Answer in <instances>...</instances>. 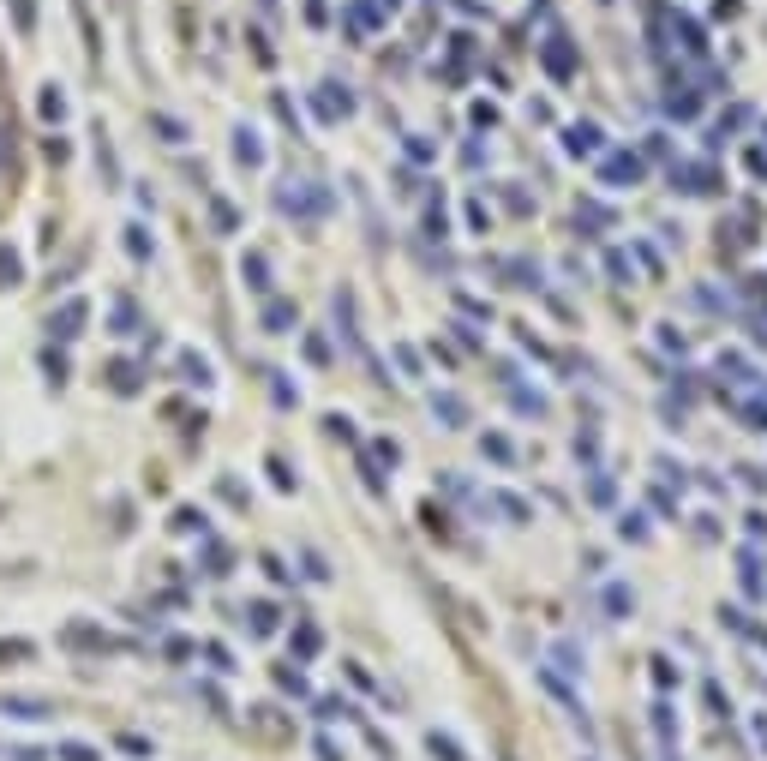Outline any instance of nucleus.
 Segmentation results:
<instances>
[{
  "label": "nucleus",
  "instance_id": "423d86ee",
  "mask_svg": "<svg viewBox=\"0 0 767 761\" xmlns=\"http://www.w3.org/2000/svg\"><path fill=\"white\" fill-rule=\"evenodd\" d=\"M324 204H330L324 192H282V210H288V216H318Z\"/></svg>",
  "mask_w": 767,
  "mask_h": 761
},
{
  "label": "nucleus",
  "instance_id": "39448f33",
  "mask_svg": "<svg viewBox=\"0 0 767 761\" xmlns=\"http://www.w3.org/2000/svg\"><path fill=\"white\" fill-rule=\"evenodd\" d=\"M108 384H115V396H138V384H145V372H138L132 360H115V366H108Z\"/></svg>",
  "mask_w": 767,
  "mask_h": 761
},
{
  "label": "nucleus",
  "instance_id": "f8f14e48",
  "mask_svg": "<svg viewBox=\"0 0 767 761\" xmlns=\"http://www.w3.org/2000/svg\"><path fill=\"white\" fill-rule=\"evenodd\" d=\"M180 372H187V384H210V360L187 348V354H180Z\"/></svg>",
  "mask_w": 767,
  "mask_h": 761
},
{
  "label": "nucleus",
  "instance_id": "6e6552de",
  "mask_svg": "<svg viewBox=\"0 0 767 761\" xmlns=\"http://www.w3.org/2000/svg\"><path fill=\"white\" fill-rule=\"evenodd\" d=\"M25 282V259H18L13 246H0V294H6V288H18Z\"/></svg>",
  "mask_w": 767,
  "mask_h": 761
},
{
  "label": "nucleus",
  "instance_id": "393cba45",
  "mask_svg": "<svg viewBox=\"0 0 767 761\" xmlns=\"http://www.w3.org/2000/svg\"><path fill=\"white\" fill-rule=\"evenodd\" d=\"M630 605H636V600H630L623 588H606V612H630Z\"/></svg>",
  "mask_w": 767,
  "mask_h": 761
},
{
  "label": "nucleus",
  "instance_id": "4468645a",
  "mask_svg": "<svg viewBox=\"0 0 767 761\" xmlns=\"http://www.w3.org/2000/svg\"><path fill=\"white\" fill-rule=\"evenodd\" d=\"M150 127H156V132H162V138H168V144H187V127H180V120H174V115H150Z\"/></svg>",
  "mask_w": 767,
  "mask_h": 761
},
{
  "label": "nucleus",
  "instance_id": "f3484780",
  "mask_svg": "<svg viewBox=\"0 0 767 761\" xmlns=\"http://www.w3.org/2000/svg\"><path fill=\"white\" fill-rule=\"evenodd\" d=\"M30 654H36V647H30V642H18V635H13V642H6V635H0V665H6V660H30Z\"/></svg>",
  "mask_w": 767,
  "mask_h": 761
},
{
  "label": "nucleus",
  "instance_id": "6ab92c4d",
  "mask_svg": "<svg viewBox=\"0 0 767 761\" xmlns=\"http://www.w3.org/2000/svg\"><path fill=\"white\" fill-rule=\"evenodd\" d=\"M13 18H18V30L30 36V30H36V0H13Z\"/></svg>",
  "mask_w": 767,
  "mask_h": 761
},
{
  "label": "nucleus",
  "instance_id": "f257e3e1",
  "mask_svg": "<svg viewBox=\"0 0 767 761\" xmlns=\"http://www.w3.org/2000/svg\"><path fill=\"white\" fill-rule=\"evenodd\" d=\"M85 318H90V300H60L55 318H48V330H55V342H73V336H85Z\"/></svg>",
  "mask_w": 767,
  "mask_h": 761
},
{
  "label": "nucleus",
  "instance_id": "5701e85b",
  "mask_svg": "<svg viewBox=\"0 0 767 761\" xmlns=\"http://www.w3.org/2000/svg\"><path fill=\"white\" fill-rule=\"evenodd\" d=\"M43 150H48V162H66V157H73V150H66V138H60V132H48V138H43Z\"/></svg>",
  "mask_w": 767,
  "mask_h": 761
},
{
  "label": "nucleus",
  "instance_id": "9d476101",
  "mask_svg": "<svg viewBox=\"0 0 767 761\" xmlns=\"http://www.w3.org/2000/svg\"><path fill=\"white\" fill-rule=\"evenodd\" d=\"M570 150H576V157H594V150H600V127H588V120L570 127Z\"/></svg>",
  "mask_w": 767,
  "mask_h": 761
},
{
  "label": "nucleus",
  "instance_id": "ddd939ff",
  "mask_svg": "<svg viewBox=\"0 0 767 761\" xmlns=\"http://www.w3.org/2000/svg\"><path fill=\"white\" fill-rule=\"evenodd\" d=\"M432 414H444L449 426H462V420H468V408H462V396H432Z\"/></svg>",
  "mask_w": 767,
  "mask_h": 761
},
{
  "label": "nucleus",
  "instance_id": "aec40b11",
  "mask_svg": "<svg viewBox=\"0 0 767 761\" xmlns=\"http://www.w3.org/2000/svg\"><path fill=\"white\" fill-rule=\"evenodd\" d=\"M60 761H102V749H90V744H60Z\"/></svg>",
  "mask_w": 767,
  "mask_h": 761
},
{
  "label": "nucleus",
  "instance_id": "9b49d317",
  "mask_svg": "<svg viewBox=\"0 0 767 761\" xmlns=\"http://www.w3.org/2000/svg\"><path fill=\"white\" fill-rule=\"evenodd\" d=\"M288 324H294V306H288V300H270V306H264V330H276V336H282Z\"/></svg>",
  "mask_w": 767,
  "mask_h": 761
},
{
  "label": "nucleus",
  "instance_id": "20e7f679",
  "mask_svg": "<svg viewBox=\"0 0 767 761\" xmlns=\"http://www.w3.org/2000/svg\"><path fill=\"white\" fill-rule=\"evenodd\" d=\"M36 115H43L48 127H60V120H66V90H60V85H43V90H36Z\"/></svg>",
  "mask_w": 767,
  "mask_h": 761
},
{
  "label": "nucleus",
  "instance_id": "4be33fe9",
  "mask_svg": "<svg viewBox=\"0 0 767 761\" xmlns=\"http://www.w3.org/2000/svg\"><path fill=\"white\" fill-rule=\"evenodd\" d=\"M276 630V612L270 605H252V635H270Z\"/></svg>",
  "mask_w": 767,
  "mask_h": 761
},
{
  "label": "nucleus",
  "instance_id": "7ed1b4c3",
  "mask_svg": "<svg viewBox=\"0 0 767 761\" xmlns=\"http://www.w3.org/2000/svg\"><path fill=\"white\" fill-rule=\"evenodd\" d=\"M600 174H606V187H636V180H641V162L618 150V157H606V168H600Z\"/></svg>",
  "mask_w": 767,
  "mask_h": 761
},
{
  "label": "nucleus",
  "instance_id": "dca6fc26",
  "mask_svg": "<svg viewBox=\"0 0 767 761\" xmlns=\"http://www.w3.org/2000/svg\"><path fill=\"white\" fill-rule=\"evenodd\" d=\"M234 157H240V162H264V144L252 138V132H240V138H234Z\"/></svg>",
  "mask_w": 767,
  "mask_h": 761
},
{
  "label": "nucleus",
  "instance_id": "1a4fd4ad",
  "mask_svg": "<svg viewBox=\"0 0 767 761\" xmlns=\"http://www.w3.org/2000/svg\"><path fill=\"white\" fill-rule=\"evenodd\" d=\"M240 276H247V282H252V288H258V294H264V288H270V259H264V252H247V264H240Z\"/></svg>",
  "mask_w": 767,
  "mask_h": 761
},
{
  "label": "nucleus",
  "instance_id": "f03ea898",
  "mask_svg": "<svg viewBox=\"0 0 767 761\" xmlns=\"http://www.w3.org/2000/svg\"><path fill=\"white\" fill-rule=\"evenodd\" d=\"M0 714H6V719H25V725H43V719H55V702H43V695H6Z\"/></svg>",
  "mask_w": 767,
  "mask_h": 761
},
{
  "label": "nucleus",
  "instance_id": "a211bd4d",
  "mask_svg": "<svg viewBox=\"0 0 767 761\" xmlns=\"http://www.w3.org/2000/svg\"><path fill=\"white\" fill-rule=\"evenodd\" d=\"M132 324H138V312H132V300H115V336H132Z\"/></svg>",
  "mask_w": 767,
  "mask_h": 761
},
{
  "label": "nucleus",
  "instance_id": "412c9836",
  "mask_svg": "<svg viewBox=\"0 0 767 761\" xmlns=\"http://www.w3.org/2000/svg\"><path fill=\"white\" fill-rule=\"evenodd\" d=\"M126 252H132V259H150V240H145V228H138V222L126 228Z\"/></svg>",
  "mask_w": 767,
  "mask_h": 761
},
{
  "label": "nucleus",
  "instance_id": "b1692460",
  "mask_svg": "<svg viewBox=\"0 0 767 761\" xmlns=\"http://www.w3.org/2000/svg\"><path fill=\"white\" fill-rule=\"evenodd\" d=\"M174 528H180V533H198L204 516H198V510H180V516H174Z\"/></svg>",
  "mask_w": 767,
  "mask_h": 761
},
{
  "label": "nucleus",
  "instance_id": "a878e982",
  "mask_svg": "<svg viewBox=\"0 0 767 761\" xmlns=\"http://www.w3.org/2000/svg\"><path fill=\"white\" fill-rule=\"evenodd\" d=\"M318 761H342V749H336L330 737H318Z\"/></svg>",
  "mask_w": 767,
  "mask_h": 761
},
{
  "label": "nucleus",
  "instance_id": "2eb2a0df",
  "mask_svg": "<svg viewBox=\"0 0 767 761\" xmlns=\"http://www.w3.org/2000/svg\"><path fill=\"white\" fill-rule=\"evenodd\" d=\"M426 744H432V756H444V761H462V744H456L449 732H432Z\"/></svg>",
  "mask_w": 767,
  "mask_h": 761
},
{
  "label": "nucleus",
  "instance_id": "0eeeda50",
  "mask_svg": "<svg viewBox=\"0 0 767 761\" xmlns=\"http://www.w3.org/2000/svg\"><path fill=\"white\" fill-rule=\"evenodd\" d=\"M546 72H558V78H570V72H576V55L564 48V36H551V43H546Z\"/></svg>",
  "mask_w": 767,
  "mask_h": 761
}]
</instances>
